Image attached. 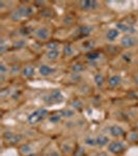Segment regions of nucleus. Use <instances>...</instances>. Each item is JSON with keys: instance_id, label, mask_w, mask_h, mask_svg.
Masks as SVG:
<instances>
[{"instance_id": "22", "label": "nucleus", "mask_w": 138, "mask_h": 156, "mask_svg": "<svg viewBox=\"0 0 138 156\" xmlns=\"http://www.w3.org/2000/svg\"><path fill=\"white\" fill-rule=\"evenodd\" d=\"M100 53L99 52H89V53H87L86 55V58L88 60H91V62H94V60H97L100 58Z\"/></svg>"}, {"instance_id": "13", "label": "nucleus", "mask_w": 138, "mask_h": 156, "mask_svg": "<svg viewBox=\"0 0 138 156\" xmlns=\"http://www.w3.org/2000/svg\"><path fill=\"white\" fill-rule=\"evenodd\" d=\"M96 142H97V146L99 147H104L106 145H109V137L107 135H98L96 137Z\"/></svg>"}, {"instance_id": "3", "label": "nucleus", "mask_w": 138, "mask_h": 156, "mask_svg": "<svg viewBox=\"0 0 138 156\" xmlns=\"http://www.w3.org/2000/svg\"><path fill=\"white\" fill-rule=\"evenodd\" d=\"M125 149H126V144L122 140H113L108 145V151L112 154H119L125 151Z\"/></svg>"}, {"instance_id": "32", "label": "nucleus", "mask_w": 138, "mask_h": 156, "mask_svg": "<svg viewBox=\"0 0 138 156\" xmlns=\"http://www.w3.org/2000/svg\"><path fill=\"white\" fill-rule=\"evenodd\" d=\"M25 45H26V42H25L24 40H20V41H17L15 43L14 47H16V48H23Z\"/></svg>"}, {"instance_id": "4", "label": "nucleus", "mask_w": 138, "mask_h": 156, "mask_svg": "<svg viewBox=\"0 0 138 156\" xmlns=\"http://www.w3.org/2000/svg\"><path fill=\"white\" fill-rule=\"evenodd\" d=\"M47 98H48V100H47V102L48 103L64 101V95H62V93L60 92V90H57V89L52 90Z\"/></svg>"}, {"instance_id": "1", "label": "nucleus", "mask_w": 138, "mask_h": 156, "mask_svg": "<svg viewBox=\"0 0 138 156\" xmlns=\"http://www.w3.org/2000/svg\"><path fill=\"white\" fill-rule=\"evenodd\" d=\"M49 117V112L46 108H39L32 112L28 117H27V123L29 125H36L41 123L42 121Z\"/></svg>"}, {"instance_id": "10", "label": "nucleus", "mask_w": 138, "mask_h": 156, "mask_svg": "<svg viewBox=\"0 0 138 156\" xmlns=\"http://www.w3.org/2000/svg\"><path fill=\"white\" fill-rule=\"evenodd\" d=\"M34 67L31 66V65H28V66H25L23 69H22V76L24 78H31L32 76H34Z\"/></svg>"}, {"instance_id": "19", "label": "nucleus", "mask_w": 138, "mask_h": 156, "mask_svg": "<svg viewBox=\"0 0 138 156\" xmlns=\"http://www.w3.org/2000/svg\"><path fill=\"white\" fill-rule=\"evenodd\" d=\"M62 119V115H60V112H57V114L51 115L49 117V122L52 123V124H57L58 122H60V120Z\"/></svg>"}, {"instance_id": "31", "label": "nucleus", "mask_w": 138, "mask_h": 156, "mask_svg": "<svg viewBox=\"0 0 138 156\" xmlns=\"http://www.w3.org/2000/svg\"><path fill=\"white\" fill-rule=\"evenodd\" d=\"M19 31H20L19 34H22V36H28V34H31V29L28 28V27H22Z\"/></svg>"}, {"instance_id": "34", "label": "nucleus", "mask_w": 138, "mask_h": 156, "mask_svg": "<svg viewBox=\"0 0 138 156\" xmlns=\"http://www.w3.org/2000/svg\"><path fill=\"white\" fill-rule=\"evenodd\" d=\"M9 94H11V90H9V89H5V90H1V93H0V96H1L2 99H4V98L9 97Z\"/></svg>"}, {"instance_id": "11", "label": "nucleus", "mask_w": 138, "mask_h": 156, "mask_svg": "<svg viewBox=\"0 0 138 156\" xmlns=\"http://www.w3.org/2000/svg\"><path fill=\"white\" fill-rule=\"evenodd\" d=\"M122 83V78L119 75H112L108 78V85L111 87H116Z\"/></svg>"}, {"instance_id": "30", "label": "nucleus", "mask_w": 138, "mask_h": 156, "mask_svg": "<svg viewBox=\"0 0 138 156\" xmlns=\"http://www.w3.org/2000/svg\"><path fill=\"white\" fill-rule=\"evenodd\" d=\"M61 150L64 154H69V153L72 151V147H71V145L67 144V143H64V144L61 145Z\"/></svg>"}, {"instance_id": "27", "label": "nucleus", "mask_w": 138, "mask_h": 156, "mask_svg": "<svg viewBox=\"0 0 138 156\" xmlns=\"http://www.w3.org/2000/svg\"><path fill=\"white\" fill-rule=\"evenodd\" d=\"M9 73V68H7L4 64L0 65V75H1V79H3L4 76Z\"/></svg>"}, {"instance_id": "40", "label": "nucleus", "mask_w": 138, "mask_h": 156, "mask_svg": "<svg viewBox=\"0 0 138 156\" xmlns=\"http://www.w3.org/2000/svg\"><path fill=\"white\" fill-rule=\"evenodd\" d=\"M95 156H109L108 153H105V152H101V153H98Z\"/></svg>"}, {"instance_id": "37", "label": "nucleus", "mask_w": 138, "mask_h": 156, "mask_svg": "<svg viewBox=\"0 0 138 156\" xmlns=\"http://www.w3.org/2000/svg\"><path fill=\"white\" fill-rule=\"evenodd\" d=\"M43 156H60V154H59L58 151H51V152L46 153V154L43 155Z\"/></svg>"}, {"instance_id": "26", "label": "nucleus", "mask_w": 138, "mask_h": 156, "mask_svg": "<svg viewBox=\"0 0 138 156\" xmlns=\"http://www.w3.org/2000/svg\"><path fill=\"white\" fill-rule=\"evenodd\" d=\"M84 143H85V145L89 146V147H95V146H97L96 138H94V137H86L84 140Z\"/></svg>"}, {"instance_id": "28", "label": "nucleus", "mask_w": 138, "mask_h": 156, "mask_svg": "<svg viewBox=\"0 0 138 156\" xmlns=\"http://www.w3.org/2000/svg\"><path fill=\"white\" fill-rule=\"evenodd\" d=\"M58 46L59 44L57 42H50L46 45V48L48 49V51L49 50H57L58 49Z\"/></svg>"}, {"instance_id": "41", "label": "nucleus", "mask_w": 138, "mask_h": 156, "mask_svg": "<svg viewBox=\"0 0 138 156\" xmlns=\"http://www.w3.org/2000/svg\"><path fill=\"white\" fill-rule=\"evenodd\" d=\"M24 156H36V155L33 154V153H30V154H26V155H24Z\"/></svg>"}, {"instance_id": "18", "label": "nucleus", "mask_w": 138, "mask_h": 156, "mask_svg": "<svg viewBox=\"0 0 138 156\" xmlns=\"http://www.w3.org/2000/svg\"><path fill=\"white\" fill-rule=\"evenodd\" d=\"M91 30H92V27H90V26H86V25H84V26L79 27L78 31L80 32V34H81V36L86 37V36H88V34H90V32H91Z\"/></svg>"}, {"instance_id": "23", "label": "nucleus", "mask_w": 138, "mask_h": 156, "mask_svg": "<svg viewBox=\"0 0 138 156\" xmlns=\"http://www.w3.org/2000/svg\"><path fill=\"white\" fill-rule=\"evenodd\" d=\"M23 140V135L22 134H15L14 133V135H12V137L9 140V143H12V144H18L19 142H21V140Z\"/></svg>"}, {"instance_id": "15", "label": "nucleus", "mask_w": 138, "mask_h": 156, "mask_svg": "<svg viewBox=\"0 0 138 156\" xmlns=\"http://www.w3.org/2000/svg\"><path fill=\"white\" fill-rule=\"evenodd\" d=\"M60 55V52L59 50H49V51H47L46 53V58L49 59V60H55L57 59L59 57Z\"/></svg>"}, {"instance_id": "33", "label": "nucleus", "mask_w": 138, "mask_h": 156, "mask_svg": "<svg viewBox=\"0 0 138 156\" xmlns=\"http://www.w3.org/2000/svg\"><path fill=\"white\" fill-rule=\"evenodd\" d=\"M128 140H130V142H136L138 140V133L136 132H131L129 135V137H128Z\"/></svg>"}, {"instance_id": "24", "label": "nucleus", "mask_w": 138, "mask_h": 156, "mask_svg": "<svg viewBox=\"0 0 138 156\" xmlns=\"http://www.w3.org/2000/svg\"><path fill=\"white\" fill-rule=\"evenodd\" d=\"M20 151H21L24 155L30 154V153L32 152V148H31V146H30V145H23L21 148H20Z\"/></svg>"}, {"instance_id": "14", "label": "nucleus", "mask_w": 138, "mask_h": 156, "mask_svg": "<svg viewBox=\"0 0 138 156\" xmlns=\"http://www.w3.org/2000/svg\"><path fill=\"white\" fill-rule=\"evenodd\" d=\"M119 36V31L117 29H109L106 34V39L109 42H113Z\"/></svg>"}, {"instance_id": "35", "label": "nucleus", "mask_w": 138, "mask_h": 156, "mask_svg": "<svg viewBox=\"0 0 138 156\" xmlns=\"http://www.w3.org/2000/svg\"><path fill=\"white\" fill-rule=\"evenodd\" d=\"M74 156H84V149L82 147H79L78 149L75 151Z\"/></svg>"}, {"instance_id": "17", "label": "nucleus", "mask_w": 138, "mask_h": 156, "mask_svg": "<svg viewBox=\"0 0 138 156\" xmlns=\"http://www.w3.org/2000/svg\"><path fill=\"white\" fill-rule=\"evenodd\" d=\"M94 81H95V83L97 84L98 87H102L103 84H104L105 78L101 74V73H97V74L95 75V77H94Z\"/></svg>"}, {"instance_id": "7", "label": "nucleus", "mask_w": 138, "mask_h": 156, "mask_svg": "<svg viewBox=\"0 0 138 156\" xmlns=\"http://www.w3.org/2000/svg\"><path fill=\"white\" fill-rule=\"evenodd\" d=\"M34 34H36V37L39 40H41V41H46L50 37V31L47 27H40V28L36 29Z\"/></svg>"}, {"instance_id": "38", "label": "nucleus", "mask_w": 138, "mask_h": 156, "mask_svg": "<svg viewBox=\"0 0 138 156\" xmlns=\"http://www.w3.org/2000/svg\"><path fill=\"white\" fill-rule=\"evenodd\" d=\"M5 50H6V48H5V45H4L3 41H1V46H0V53L3 54L4 52H5Z\"/></svg>"}, {"instance_id": "9", "label": "nucleus", "mask_w": 138, "mask_h": 156, "mask_svg": "<svg viewBox=\"0 0 138 156\" xmlns=\"http://www.w3.org/2000/svg\"><path fill=\"white\" fill-rule=\"evenodd\" d=\"M55 72H56V70H55L54 68L47 66V65H42V66L39 68V73H40V75L43 77L50 76V75L54 74Z\"/></svg>"}, {"instance_id": "16", "label": "nucleus", "mask_w": 138, "mask_h": 156, "mask_svg": "<svg viewBox=\"0 0 138 156\" xmlns=\"http://www.w3.org/2000/svg\"><path fill=\"white\" fill-rule=\"evenodd\" d=\"M60 115H62V118L66 119H71L75 115V110L73 108H67V109H62L61 112H59Z\"/></svg>"}, {"instance_id": "20", "label": "nucleus", "mask_w": 138, "mask_h": 156, "mask_svg": "<svg viewBox=\"0 0 138 156\" xmlns=\"http://www.w3.org/2000/svg\"><path fill=\"white\" fill-rule=\"evenodd\" d=\"M70 106H71L73 109H80V108L83 106V103L79 99H74L70 103Z\"/></svg>"}, {"instance_id": "12", "label": "nucleus", "mask_w": 138, "mask_h": 156, "mask_svg": "<svg viewBox=\"0 0 138 156\" xmlns=\"http://www.w3.org/2000/svg\"><path fill=\"white\" fill-rule=\"evenodd\" d=\"M116 28H117L119 31L120 30V31L130 32V34H135V32H136L135 28H133L132 26H129V25H127V24H125V23H117Z\"/></svg>"}, {"instance_id": "5", "label": "nucleus", "mask_w": 138, "mask_h": 156, "mask_svg": "<svg viewBox=\"0 0 138 156\" xmlns=\"http://www.w3.org/2000/svg\"><path fill=\"white\" fill-rule=\"evenodd\" d=\"M108 131H109V134L113 137H122L126 134V131L125 129L122 128V126L119 125H112L108 128Z\"/></svg>"}, {"instance_id": "2", "label": "nucleus", "mask_w": 138, "mask_h": 156, "mask_svg": "<svg viewBox=\"0 0 138 156\" xmlns=\"http://www.w3.org/2000/svg\"><path fill=\"white\" fill-rule=\"evenodd\" d=\"M33 14V9L31 6H20L11 14V19L14 21H20L23 18L31 16Z\"/></svg>"}, {"instance_id": "21", "label": "nucleus", "mask_w": 138, "mask_h": 156, "mask_svg": "<svg viewBox=\"0 0 138 156\" xmlns=\"http://www.w3.org/2000/svg\"><path fill=\"white\" fill-rule=\"evenodd\" d=\"M83 70H84V67H83V65H81V64H75L72 66L73 73H76V74H80Z\"/></svg>"}, {"instance_id": "36", "label": "nucleus", "mask_w": 138, "mask_h": 156, "mask_svg": "<svg viewBox=\"0 0 138 156\" xmlns=\"http://www.w3.org/2000/svg\"><path fill=\"white\" fill-rule=\"evenodd\" d=\"M19 70H20L19 66H17V65H14V66L12 67L11 73H12V75H15V74H18V73H19Z\"/></svg>"}, {"instance_id": "29", "label": "nucleus", "mask_w": 138, "mask_h": 156, "mask_svg": "<svg viewBox=\"0 0 138 156\" xmlns=\"http://www.w3.org/2000/svg\"><path fill=\"white\" fill-rule=\"evenodd\" d=\"M73 52H74V49L72 48L71 45H66L64 48V54L66 55V56H70V55L73 54Z\"/></svg>"}, {"instance_id": "8", "label": "nucleus", "mask_w": 138, "mask_h": 156, "mask_svg": "<svg viewBox=\"0 0 138 156\" xmlns=\"http://www.w3.org/2000/svg\"><path fill=\"white\" fill-rule=\"evenodd\" d=\"M80 6H81L82 9H85V11H90V9H96L100 6L99 2L95 1H90V0H84V1L80 2Z\"/></svg>"}, {"instance_id": "39", "label": "nucleus", "mask_w": 138, "mask_h": 156, "mask_svg": "<svg viewBox=\"0 0 138 156\" xmlns=\"http://www.w3.org/2000/svg\"><path fill=\"white\" fill-rule=\"evenodd\" d=\"M122 58H124V60H130L131 59V53H126V54H124V56H122Z\"/></svg>"}, {"instance_id": "25", "label": "nucleus", "mask_w": 138, "mask_h": 156, "mask_svg": "<svg viewBox=\"0 0 138 156\" xmlns=\"http://www.w3.org/2000/svg\"><path fill=\"white\" fill-rule=\"evenodd\" d=\"M94 46H95V42L90 40V41H86L82 44V49L83 50H90L91 48H94Z\"/></svg>"}, {"instance_id": "6", "label": "nucleus", "mask_w": 138, "mask_h": 156, "mask_svg": "<svg viewBox=\"0 0 138 156\" xmlns=\"http://www.w3.org/2000/svg\"><path fill=\"white\" fill-rule=\"evenodd\" d=\"M138 43V40L133 36H125L120 40V45L125 48H130V47L136 46Z\"/></svg>"}]
</instances>
